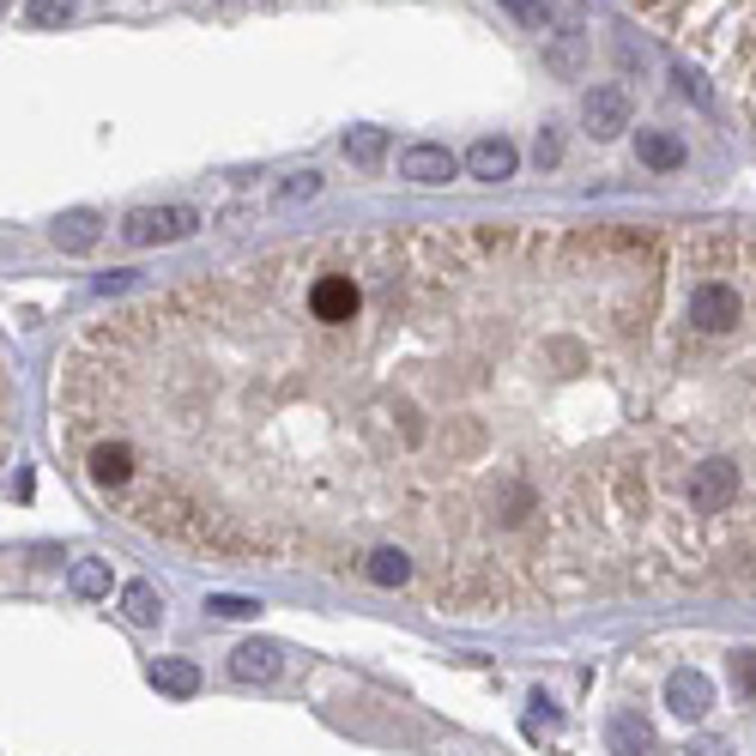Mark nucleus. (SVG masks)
<instances>
[{
    "label": "nucleus",
    "instance_id": "nucleus-3",
    "mask_svg": "<svg viewBox=\"0 0 756 756\" xmlns=\"http://www.w3.org/2000/svg\"><path fill=\"white\" fill-rule=\"evenodd\" d=\"M684 322L696 333H733L738 322H745V303H738L733 285H721V279H702L696 291H690L684 303Z\"/></svg>",
    "mask_w": 756,
    "mask_h": 756
},
{
    "label": "nucleus",
    "instance_id": "nucleus-5",
    "mask_svg": "<svg viewBox=\"0 0 756 756\" xmlns=\"http://www.w3.org/2000/svg\"><path fill=\"white\" fill-rule=\"evenodd\" d=\"M400 176H406V182H418V188H442V182H454V176H460V158L448 146H435V139H418V146L400 151Z\"/></svg>",
    "mask_w": 756,
    "mask_h": 756
},
{
    "label": "nucleus",
    "instance_id": "nucleus-19",
    "mask_svg": "<svg viewBox=\"0 0 756 756\" xmlns=\"http://www.w3.org/2000/svg\"><path fill=\"white\" fill-rule=\"evenodd\" d=\"M557 726H563L557 702H550V696H533V702H527V733L539 738V733H557Z\"/></svg>",
    "mask_w": 756,
    "mask_h": 756
},
{
    "label": "nucleus",
    "instance_id": "nucleus-13",
    "mask_svg": "<svg viewBox=\"0 0 756 756\" xmlns=\"http://www.w3.org/2000/svg\"><path fill=\"white\" fill-rule=\"evenodd\" d=\"M636 158L648 164V170H684V139L678 134H660V127H653V134H636Z\"/></svg>",
    "mask_w": 756,
    "mask_h": 756
},
{
    "label": "nucleus",
    "instance_id": "nucleus-17",
    "mask_svg": "<svg viewBox=\"0 0 756 756\" xmlns=\"http://www.w3.org/2000/svg\"><path fill=\"white\" fill-rule=\"evenodd\" d=\"M315 195H322V170H297V176H285V182H279L273 207H279V212H297V207H309Z\"/></svg>",
    "mask_w": 756,
    "mask_h": 756
},
{
    "label": "nucleus",
    "instance_id": "nucleus-23",
    "mask_svg": "<svg viewBox=\"0 0 756 756\" xmlns=\"http://www.w3.org/2000/svg\"><path fill=\"white\" fill-rule=\"evenodd\" d=\"M550 67H557V73H575V67H581V36H563V43L557 49H550Z\"/></svg>",
    "mask_w": 756,
    "mask_h": 756
},
{
    "label": "nucleus",
    "instance_id": "nucleus-18",
    "mask_svg": "<svg viewBox=\"0 0 756 756\" xmlns=\"http://www.w3.org/2000/svg\"><path fill=\"white\" fill-rule=\"evenodd\" d=\"M67 581H73V594H80V599H104L109 594V563L104 557H80Z\"/></svg>",
    "mask_w": 756,
    "mask_h": 756
},
{
    "label": "nucleus",
    "instance_id": "nucleus-25",
    "mask_svg": "<svg viewBox=\"0 0 756 756\" xmlns=\"http://www.w3.org/2000/svg\"><path fill=\"white\" fill-rule=\"evenodd\" d=\"M733 684H738V690H756V653H750V648L733 653Z\"/></svg>",
    "mask_w": 756,
    "mask_h": 756
},
{
    "label": "nucleus",
    "instance_id": "nucleus-21",
    "mask_svg": "<svg viewBox=\"0 0 756 756\" xmlns=\"http://www.w3.org/2000/svg\"><path fill=\"white\" fill-rule=\"evenodd\" d=\"M73 7H80V0H31V24H67L73 19Z\"/></svg>",
    "mask_w": 756,
    "mask_h": 756
},
{
    "label": "nucleus",
    "instance_id": "nucleus-24",
    "mask_svg": "<svg viewBox=\"0 0 756 756\" xmlns=\"http://www.w3.org/2000/svg\"><path fill=\"white\" fill-rule=\"evenodd\" d=\"M508 12H515L521 24H527V31H545V0H503Z\"/></svg>",
    "mask_w": 756,
    "mask_h": 756
},
{
    "label": "nucleus",
    "instance_id": "nucleus-26",
    "mask_svg": "<svg viewBox=\"0 0 756 756\" xmlns=\"http://www.w3.org/2000/svg\"><path fill=\"white\" fill-rule=\"evenodd\" d=\"M134 279L139 273H127V266H122V273H104V279H97V297H115V291H127Z\"/></svg>",
    "mask_w": 756,
    "mask_h": 756
},
{
    "label": "nucleus",
    "instance_id": "nucleus-8",
    "mask_svg": "<svg viewBox=\"0 0 756 756\" xmlns=\"http://www.w3.org/2000/svg\"><path fill=\"white\" fill-rule=\"evenodd\" d=\"M85 472H92L97 491H127V484H134V448L127 442H97L92 454H85Z\"/></svg>",
    "mask_w": 756,
    "mask_h": 756
},
{
    "label": "nucleus",
    "instance_id": "nucleus-6",
    "mask_svg": "<svg viewBox=\"0 0 756 756\" xmlns=\"http://www.w3.org/2000/svg\"><path fill=\"white\" fill-rule=\"evenodd\" d=\"M665 708H672L678 721H702V714L714 708V684L696 665H678V672L665 678Z\"/></svg>",
    "mask_w": 756,
    "mask_h": 756
},
{
    "label": "nucleus",
    "instance_id": "nucleus-20",
    "mask_svg": "<svg viewBox=\"0 0 756 756\" xmlns=\"http://www.w3.org/2000/svg\"><path fill=\"white\" fill-rule=\"evenodd\" d=\"M207 611L212 618H261V606H254V599H237V594H212Z\"/></svg>",
    "mask_w": 756,
    "mask_h": 756
},
{
    "label": "nucleus",
    "instance_id": "nucleus-9",
    "mask_svg": "<svg viewBox=\"0 0 756 756\" xmlns=\"http://www.w3.org/2000/svg\"><path fill=\"white\" fill-rule=\"evenodd\" d=\"M515 164H521V158H515V146H508L503 134H484L479 146L466 151V170L479 176V182H508V176H515Z\"/></svg>",
    "mask_w": 756,
    "mask_h": 756
},
{
    "label": "nucleus",
    "instance_id": "nucleus-4",
    "mask_svg": "<svg viewBox=\"0 0 756 756\" xmlns=\"http://www.w3.org/2000/svg\"><path fill=\"white\" fill-rule=\"evenodd\" d=\"M581 127L594 139L630 134V92H623V85H594V92L581 97Z\"/></svg>",
    "mask_w": 756,
    "mask_h": 756
},
{
    "label": "nucleus",
    "instance_id": "nucleus-7",
    "mask_svg": "<svg viewBox=\"0 0 756 756\" xmlns=\"http://www.w3.org/2000/svg\"><path fill=\"white\" fill-rule=\"evenodd\" d=\"M279 672H285V648L279 642H242L230 653V678L237 684H273Z\"/></svg>",
    "mask_w": 756,
    "mask_h": 756
},
{
    "label": "nucleus",
    "instance_id": "nucleus-1",
    "mask_svg": "<svg viewBox=\"0 0 756 756\" xmlns=\"http://www.w3.org/2000/svg\"><path fill=\"white\" fill-rule=\"evenodd\" d=\"M738 484H745L738 460H726V454L696 460V466L684 472V503H690V515H721V508H733V503H738Z\"/></svg>",
    "mask_w": 756,
    "mask_h": 756
},
{
    "label": "nucleus",
    "instance_id": "nucleus-14",
    "mask_svg": "<svg viewBox=\"0 0 756 756\" xmlns=\"http://www.w3.org/2000/svg\"><path fill=\"white\" fill-rule=\"evenodd\" d=\"M122 618L127 623H139V630H151V623H164V594L151 581H134L122 594Z\"/></svg>",
    "mask_w": 756,
    "mask_h": 756
},
{
    "label": "nucleus",
    "instance_id": "nucleus-22",
    "mask_svg": "<svg viewBox=\"0 0 756 756\" xmlns=\"http://www.w3.org/2000/svg\"><path fill=\"white\" fill-rule=\"evenodd\" d=\"M533 164H539V170H557L563 164V134L557 127H545V134L533 139Z\"/></svg>",
    "mask_w": 756,
    "mask_h": 756
},
{
    "label": "nucleus",
    "instance_id": "nucleus-15",
    "mask_svg": "<svg viewBox=\"0 0 756 756\" xmlns=\"http://www.w3.org/2000/svg\"><path fill=\"white\" fill-rule=\"evenodd\" d=\"M611 750L618 756H648L653 750V726L642 714H611Z\"/></svg>",
    "mask_w": 756,
    "mask_h": 756
},
{
    "label": "nucleus",
    "instance_id": "nucleus-2",
    "mask_svg": "<svg viewBox=\"0 0 756 756\" xmlns=\"http://www.w3.org/2000/svg\"><path fill=\"white\" fill-rule=\"evenodd\" d=\"M200 230V212L195 207H139L127 212L122 224V242H134V249H151V242H182Z\"/></svg>",
    "mask_w": 756,
    "mask_h": 756
},
{
    "label": "nucleus",
    "instance_id": "nucleus-16",
    "mask_svg": "<svg viewBox=\"0 0 756 756\" xmlns=\"http://www.w3.org/2000/svg\"><path fill=\"white\" fill-rule=\"evenodd\" d=\"M381 151H388V134H381V127H351V134H345V158H351L357 170H376Z\"/></svg>",
    "mask_w": 756,
    "mask_h": 756
},
{
    "label": "nucleus",
    "instance_id": "nucleus-11",
    "mask_svg": "<svg viewBox=\"0 0 756 756\" xmlns=\"http://www.w3.org/2000/svg\"><path fill=\"white\" fill-rule=\"evenodd\" d=\"M97 230H104V218H97L92 207H73V212H61V218H55V230H49V237H55V249L85 254V249L97 242Z\"/></svg>",
    "mask_w": 756,
    "mask_h": 756
},
{
    "label": "nucleus",
    "instance_id": "nucleus-10",
    "mask_svg": "<svg viewBox=\"0 0 756 756\" xmlns=\"http://www.w3.org/2000/svg\"><path fill=\"white\" fill-rule=\"evenodd\" d=\"M364 575H369L376 587H388V594H393V587H412V550H400V545H376V550L364 557Z\"/></svg>",
    "mask_w": 756,
    "mask_h": 756
},
{
    "label": "nucleus",
    "instance_id": "nucleus-12",
    "mask_svg": "<svg viewBox=\"0 0 756 756\" xmlns=\"http://www.w3.org/2000/svg\"><path fill=\"white\" fill-rule=\"evenodd\" d=\"M151 690L158 696H170V702H188L200 690V665H188V660H151Z\"/></svg>",
    "mask_w": 756,
    "mask_h": 756
}]
</instances>
